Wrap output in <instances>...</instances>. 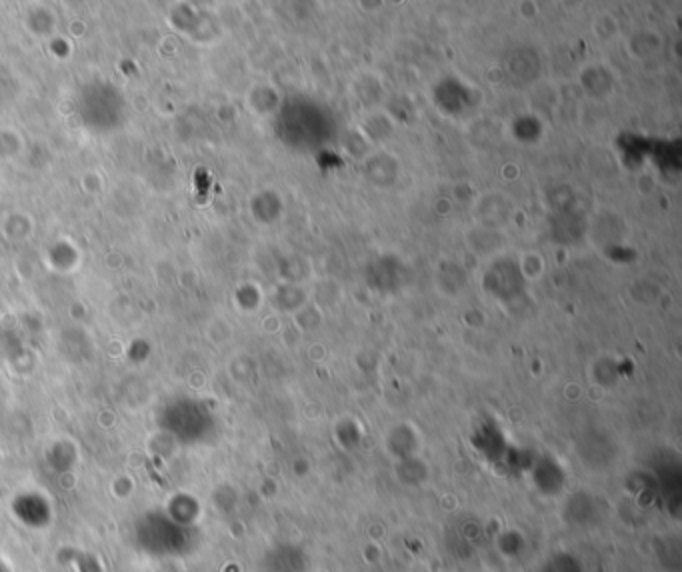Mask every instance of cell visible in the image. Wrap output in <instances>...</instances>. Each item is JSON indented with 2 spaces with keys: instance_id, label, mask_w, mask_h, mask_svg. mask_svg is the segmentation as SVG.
Returning a JSON list of instances; mask_svg holds the SVG:
<instances>
[]
</instances>
